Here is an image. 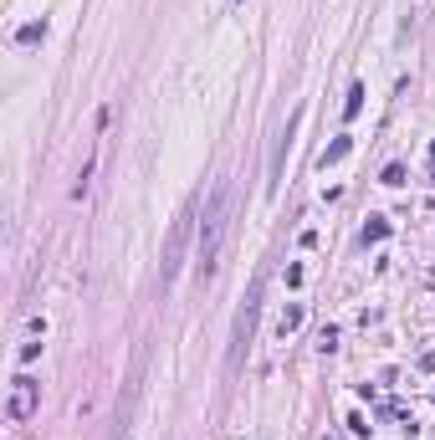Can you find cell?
<instances>
[{
	"mask_svg": "<svg viewBox=\"0 0 435 440\" xmlns=\"http://www.w3.org/2000/svg\"><path fill=\"white\" fill-rule=\"evenodd\" d=\"M297 129H302V108H292L287 129L276 134V144H271V164H266V195H271V200H276V190H282V164H287V154H292V139H297Z\"/></svg>",
	"mask_w": 435,
	"mask_h": 440,
	"instance_id": "4",
	"label": "cell"
},
{
	"mask_svg": "<svg viewBox=\"0 0 435 440\" xmlns=\"http://www.w3.org/2000/svg\"><path fill=\"white\" fill-rule=\"evenodd\" d=\"M226 231H231V179H215V190L205 200V215H200V231H195V276L200 281H210L215 266H221Z\"/></svg>",
	"mask_w": 435,
	"mask_h": 440,
	"instance_id": "1",
	"label": "cell"
},
{
	"mask_svg": "<svg viewBox=\"0 0 435 440\" xmlns=\"http://www.w3.org/2000/svg\"><path fill=\"white\" fill-rule=\"evenodd\" d=\"M359 113H364V82H354V87H349V103H344V118H349V123H354Z\"/></svg>",
	"mask_w": 435,
	"mask_h": 440,
	"instance_id": "9",
	"label": "cell"
},
{
	"mask_svg": "<svg viewBox=\"0 0 435 440\" xmlns=\"http://www.w3.org/2000/svg\"><path fill=\"white\" fill-rule=\"evenodd\" d=\"M384 236H389V220H384V215H374V220L364 226V241H384Z\"/></svg>",
	"mask_w": 435,
	"mask_h": 440,
	"instance_id": "10",
	"label": "cell"
},
{
	"mask_svg": "<svg viewBox=\"0 0 435 440\" xmlns=\"http://www.w3.org/2000/svg\"><path fill=\"white\" fill-rule=\"evenodd\" d=\"M261 292H266V271L251 276V287H246V297H241V307H236V323H231V354H226V369H231V374L246 364V349H251V338H256Z\"/></svg>",
	"mask_w": 435,
	"mask_h": 440,
	"instance_id": "2",
	"label": "cell"
},
{
	"mask_svg": "<svg viewBox=\"0 0 435 440\" xmlns=\"http://www.w3.org/2000/svg\"><path fill=\"white\" fill-rule=\"evenodd\" d=\"M297 328H302V302H292V307L282 312V323H276V338L287 343V333H297Z\"/></svg>",
	"mask_w": 435,
	"mask_h": 440,
	"instance_id": "7",
	"label": "cell"
},
{
	"mask_svg": "<svg viewBox=\"0 0 435 440\" xmlns=\"http://www.w3.org/2000/svg\"><path fill=\"white\" fill-rule=\"evenodd\" d=\"M349 430H354V435H369V430H374V425H369L364 415H349Z\"/></svg>",
	"mask_w": 435,
	"mask_h": 440,
	"instance_id": "12",
	"label": "cell"
},
{
	"mask_svg": "<svg viewBox=\"0 0 435 440\" xmlns=\"http://www.w3.org/2000/svg\"><path fill=\"white\" fill-rule=\"evenodd\" d=\"M36 404H41V384L31 379V374H16V379H11V399H6V415L16 425H26L31 415H36Z\"/></svg>",
	"mask_w": 435,
	"mask_h": 440,
	"instance_id": "5",
	"label": "cell"
},
{
	"mask_svg": "<svg viewBox=\"0 0 435 440\" xmlns=\"http://www.w3.org/2000/svg\"><path fill=\"white\" fill-rule=\"evenodd\" d=\"M41 36H46V21H26V26L16 31V41H21V46H36Z\"/></svg>",
	"mask_w": 435,
	"mask_h": 440,
	"instance_id": "8",
	"label": "cell"
},
{
	"mask_svg": "<svg viewBox=\"0 0 435 440\" xmlns=\"http://www.w3.org/2000/svg\"><path fill=\"white\" fill-rule=\"evenodd\" d=\"M430 159H435V144H430Z\"/></svg>",
	"mask_w": 435,
	"mask_h": 440,
	"instance_id": "13",
	"label": "cell"
},
{
	"mask_svg": "<svg viewBox=\"0 0 435 440\" xmlns=\"http://www.w3.org/2000/svg\"><path fill=\"white\" fill-rule=\"evenodd\" d=\"M349 154H354V134H338V139H333V144L318 154V164L328 169V164H338V159H349Z\"/></svg>",
	"mask_w": 435,
	"mask_h": 440,
	"instance_id": "6",
	"label": "cell"
},
{
	"mask_svg": "<svg viewBox=\"0 0 435 440\" xmlns=\"http://www.w3.org/2000/svg\"><path fill=\"white\" fill-rule=\"evenodd\" d=\"M195 231H200V200H184V210L174 215V226H169L164 256H159V287H164V292L174 287V276H179V266H184V251H190Z\"/></svg>",
	"mask_w": 435,
	"mask_h": 440,
	"instance_id": "3",
	"label": "cell"
},
{
	"mask_svg": "<svg viewBox=\"0 0 435 440\" xmlns=\"http://www.w3.org/2000/svg\"><path fill=\"white\" fill-rule=\"evenodd\" d=\"M384 184H389V190H399V184H405V164H389L384 169Z\"/></svg>",
	"mask_w": 435,
	"mask_h": 440,
	"instance_id": "11",
	"label": "cell"
}]
</instances>
